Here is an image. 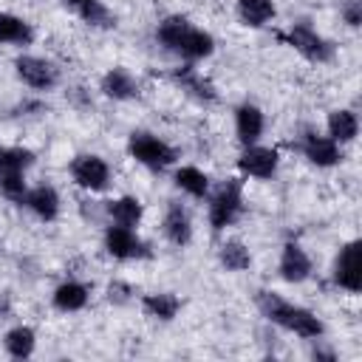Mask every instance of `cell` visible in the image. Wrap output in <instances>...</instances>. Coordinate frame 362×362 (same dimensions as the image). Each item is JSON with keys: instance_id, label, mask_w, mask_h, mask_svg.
Returning a JSON list of instances; mask_svg holds the SVG:
<instances>
[{"instance_id": "cell-1", "label": "cell", "mask_w": 362, "mask_h": 362, "mask_svg": "<svg viewBox=\"0 0 362 362\" xmlns=\"http://www.w3.org/2000/svg\"><path fill=\"white\" fill-rule=\"evenodd\" d=\"M257 308L266 320H272L274 325H280V328H286V331H291L303 339H317L322 334V320L314 311H308L303 305H294V303H286L274 291H260L257 294Z\"/></svg>"}, {"instance_id": "cell-2", "label": "cell", "mask_w": 362, "mask_h": 362, "mask_svg": "<svg viewBox=\"0 0 362 362\" xmlns=\"http://www.w3.org/2000/svg\"><path fill=\"white\" fill-rule=\"evenodd\" d=\"M34 164V153L25 147H0V192L8 201H25V178L23 173Z\"/></svg>"}, {"instance_id": "cell-3", "label": "cell", "mask_w": 362, "mask_h": 362, "mask_svg": "<svg viewBox=\"0 0 362 362\" xmlns=\"http://www.w3.org/2000/svg\"><path fill=\"white\" fill-rule=\"evenodd\" d=\"M240 209H243V184H240V178H229L212 195V204H209V226H212V232H221V229L232 226L238 221Z\"/></svg>"}, {"instance_id": "cell-4", "label": "cell", "mask_w": 362, "mask_h": 362, "mask_svg": "<svg viewBox=\"0 0 362 362\" xmlns=\"http://www.w3.org/2000/svg\"><path fill=\"white\" fill-rule=\"evenodd\" d=\"M127 150H130V156H133L139 164H144V167H150V170H164V167H170V164L175 161V150H173L164 139H158V136H153V133H144V130L130 133Z\"/></svg>"}, {"instance_id": "cell-5", "label": "cell", "mask_w": 362, "mask_h": 362, "mask_svg": "<svg viewBox=\"0 0 362 362\" xmlns=\"http://www.w3.org/2000/svg\"><path fill=\"white\" fill-rule=\"evenodd\" d=\"M71 178L76 187L88 189V192H102L110 184V167L102 156L96 153H82L71 161Z\"/></svg>"}, {"instance_id": "cell-6", "label": "cell", "mask_w": 362, "mask_h": 362, "mask_svg": "<svg viewBox=\"0 0 362 362\" xmlns=\"http://www.w3.org/2000/svg\"><path fill=\"white\" fill-rule=\"evenodd\" d=\"M334 283L351 294H356L362 288V246L359 240H348L337 260H334Z\"/></svg>"}, {"instance_id": "cell-7", "label": "cell", "mask_w": 362, "mask_h": 362, "mask_svg": "<svg viewBox=\"0 0 362 362\" xmlns=\"http://www.w3.org/2000/svg\"><path fill=\"white\" fill-rule=\"evenodd\" d=\"M286 40H288V45L294 48V51H300L305 59H311V62H328L331 57H334V45L325 40V37H320L311 25H305V23H297V25H291L288 28V34H286Z\"/></svg>"}, {"instance_id": "cell-8", "label": "cell", "mask_w": 362, "mask_h": 362, "mask_svg": "<svg viewBox=\"0 0 362 362\" xmlns=\"http://www.w3.org/2000/svg\"><path fill=\"white\" fill-rule=\"evenodd\" d=\"M14 68H17V76H20L28 88H37V90H51V88L57 85V79H59L57 68H54L48 59H42V57L23 54V57H17Z\"/></svg>"}, {"instance_id": "cell-9", "label": "cell", "mask_w": 362, "mask_h": 362, "mask_svg": "<svg viewBox=\"0 0 362 362\" xmlns=\"http://www.w3.org/2000/svg\"><path fill=\"white\" fill-rule=\"evenodd\" d=\"M105 249L110 257L116 260H133V257H147V246L139 240V235L127 226H119V223H110L107 232H105Z\"/></svg>"}, {"instance_id": "cell-10", "label": "cell", "mask_w": 362, "mask_h": 362, "mask_svg": "<svg viewBox=\"0 0 362 362\" xmlns=\"http://www.w3.org/2000/svg\"><path fill=\"white\" fill-rule=\"evenodd\" d=\"M277 164H280V156L274 147H257V144H249L243 150V156L238 158V170L243 175H252V178H272L277 173Z\"/></svg>"}, {"instance_id": "cell-11", "label": "cell", "mask_w": 362, "mask_h": 362, "mask_svg": "<svg viewBox=\"0 0 362 362\" xmlns=\"http://www.w3.org/2000/svg\"><path fill=\"white\" fill-rule=\"evenodd\" d=\"M277 272L286 283H303L311 277V257L305 255V249L294 240H288L280 252V263H277Z\"/></svg>"}, {"instance_id": "cell-12", "label": "cell", "mask_w": 362, "mask_h": 362, "mask_svg": "<svg viewBox=\"0 0 362 362\" xmlns=\"http://www.w3.org/2000/svg\"><path fill=\"white\" fill-rule=\"evenodd\" d=\"M303 156L314 167H334L342 158L339 156V144L331 136H320V133H308L303 139Z\"/></svg>"}, {"instance_id": "cell-13", "label": "cell", "mask_w": 362, "mask_h": 362, "mask_svg": "<svg viewBox=\"0 0 362 362\" xmlns=\"http://www.w3.org/2000/svg\"><path fill=\"white\" fill-rule=\"evenodd\" d=\"M263 124H266V119H263V110L257 105L246 102L235 110V133H238L240 144H246V147L255 144L263 136Z\"/></svg>"}, {"instance_id": "cell-14", "label": "cell", "mask_w": 362, "mask_h": 362, "mask_svg": "<svg viewBox=\"0 0 362 362\" xmlns=\"http://www.w3.org/2000/svg\"><path fill=\"white\" fill-rule=\"evenodd\" d=\"M102 93L113 102H127V99H136L139 96V82L133 79L130 71L124 68H110L105 76H102Z\"/></svg>"}, {"instance_id": "cell-15", "label": "cell", "mask_w": 362, "mask_h": 362, "mask_svg": "<svg viewBox=\"0 0 362 362\" xmlns=\"http://www.w3.org/2000/svg\"><path fill=\"white\" fill-rule=\"evenodd\" d=\"M37 218L42 221H54L59 215V192L51 187V184H40L34 189L25 192V201H23Z\"/></svg>"}, {"instance_id": "cell-16", "label": "cell", "mask_w": 362, "mask_h": 362, "mask_svg": "<svg viewBox=\"0 0 362 362\" xmlns=\"http://www.w3.org/2000/svg\"><path fill=\"white\" fill-rule=\"evenodd\" d=\"M164 238L173 246H187L192 240V223L181 204H170L164 212Z\"/></svg>"}, {"instance_id": "cell-17", "label": "cell", "mask_w": 362, "mask_h": 362, "mask_svg": "<svg viewBox=\"0 0 362 362\" xmlns=\"http://www.w3.org/2000/svg\"><path fill=\"white\" fill-rule=\"evenodd\" d=\"M212 51H215L212 34L204 31V28H195V25H189V28L184 31V37L178 40V45H175V54L187 57V59H204V57H209Z\"/></svg>"}, {"instance_id": "cell-18", "label": "cell", "mask_w": 362, "mask_h": 362, "mask_svg": "<svg viewBox=\"0 0 362 362\" xmlns=\"http://www.w3.org/2000/svg\"><path fill=\"white\" fill-rule=\"evenodd\" d=\"M51 303H54L57 311H65V314L82 311V308L88 305V286H82V283H76V280L59 283V286L54 288V294H51Z\"/></svg>"}, {"instance_id": "cell-19", "label": "cell", "mask_w": 362, "mask_h": 362, "mask_svg": "<svg viewBox=\"0 0 362 362\" xmlns=\"http://www.w3.org/2000/svg\"><path fill=\"white\" fill-rule=\"evenodd\" d=\"M356 133H359V119H356L354 110L339 107V110H331V113H328V136H331L337 144L354 141Z\"/></svg>"}, {"instance_id": "cell-20", "label": "cell", "mask_w": 362, "mask_h": 362, "mask_svg": "<svg viewBox=\"0 0 362 362\" xmlns=\"http://www.w3.org/2000/svg\"><path fill=\"white\" fill-rule=\"evenodd\" d=\"M107 215H110L113 223L133 229V226H139L144 209H141V201H139V198H133V195H122V198H116V201L107 204Z\"/></svg>"}, {"instance_id": "cell-21", "label": "cell", "mask_w": 362, "mask_h": 362, "mask_svg": "<svg viewBox=\"0 0 362 362\" xmlns=\"http://www.w3.org/2000/svg\"><path fill=\"white\" fill-rule=\"evenodd\" d=\"M141 308L147 317H156V320H173L181 308V300L170 291H156V294H144L141 297Z\"/></svg>"}, {"instance_id": "cell-22", "label": "cell", "mask_w": 362, "mask_h": 362, "mask_svg": "<svg viewBox=\"0 0 362 362\" xmlns=\"http://www.w3.org/2000/svg\"><path fill=\"white\" fill-rule=\"evenodd\" d=\"M274 14H277V8L272 0H238V17H240V23H246L252 28L272 23Z\"/></svg>"}, {"instance_id": "cell-23", "label": "cell", "mask_w": 362, "mask_h": 362, "mask_svg": "<svg viewBox=\"0 0 362 362\" xmlns=\"http://www.w3.org/2000/svg\"><path fill=\"white\" fill-rule=\"evenodd\" d=\"M34 40V31L31 25L17 17V14H8V11H0V42H8V45H28Z\"/></svg>"}, {"instance_id": "cell-24", "label": "cell", "mask_w": 362, "mask_h": 362, "mask_svg": "<svg viewBox=\"0 0 362 362\" xmlns=\"http://www.w3.org/2000/svg\"><path fill=\"white\" fill-rule=\"evenodd\" d=\"M3 348H6L8 356H14V359H25V356L34 354V348H37V337H34V331H31L28 325H17V328L6 331V337H3Z\"/></svg>"}, {"instance_id": "cell-25", "label": "cell", "mask_w": 362, "mask_h": 362, "mask_svg": "<svg viewBox=\"0 0 362 362\" xmlns=\"http://www.w3.org/2000/svg\"><path fill=\"white\" fill-rule=\"evenodd\" d=\"M175 187L184 189V192L192 195V198H204L206 189H209V178H206L204 170L187 164V167H178V170H175Z\"/></svg>"}, {"instance_id": "cell-26", "label": "cell", "mask_w": 362, "mask_h": 362, "mask_svg": "<svg viewBox=\"0 0 362 362\" xmlns=\"http://www.w3.org/2000/svg\"><path fill=\"white\" fill-rule=\"evenodd\" d=\"M218 257H221V266H223L226 272H246V269L252 266V252H249L240 240H226V243L221 246Z\"/></svg>"}, {"instance_id": "cell-27", "label": "cell", "mask_w": 362, "mask_h": 362, "mask_svg": "<svg viewBox=\"0 0 362 362\" xmlns=\"http://www.w3.org/2000/svg\"><path fill=\"white\" fill-rule=\"evenodd\" d=\"M189 25H192V23H189L187 17H181V14H170V17H164V20L158 23V28H156V37H158V42H161L164 48L175 51L178 40L184 37V31H187Z\"/></svg>"}, {"instance_id": "cell-28", "label": "cell", "mask_w": 362, "mask_h": 362, "mask_svg": "<svg viewBox=\"0 0 362 362\" xmlns=\"http://www.w3.org/2000/svg\"><path fill=\"white\" fill-rule=\"evenodd\" d=\"M79 14H82V20H85V23H90V25H113L110 11H107L99 0H90L88 6H82V8H79Z\"/></svg>"}, {"instance_id": "cell-29", "label": "cell", "mask_w": 362, "mask_h": 362, "mask_svg": "<svg viewBox=\"0 0 362 362\" xmlns=\"http://www.w3.org/2000/svg\"><path fill=\"white\" fill-rule=\"evenodd\" d=\"M342 17H345V23H348L351 28H356V25L362 23V11H359V0H345V6H342Z\"/></svg>"}, {"instance_id": "cell-30", "label": "cell", "mask_w": 362, "mask_h": 362, "mask_svg": "<svg viewBox=\"0 0 362 362\" xmlns=\"http://www.w3.org/2000/svg\"><path fill=\"white\" fill-rule=\"evenodd\" d=\"M65 3H68L71 8H76V11H79V8H82V6H88L90 0H65Z\"/></svg>"}]
</instances>
